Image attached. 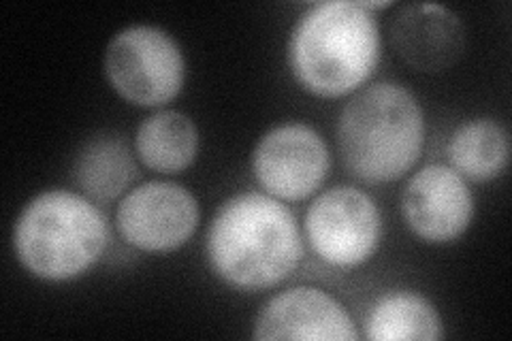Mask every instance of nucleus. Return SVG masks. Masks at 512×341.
I'll use <instances>...</instances> for the list:
<instances>
[{
    "instance_id": "1",
    "label": "nucleus",
    "mask_w": 512,
    "mask_h": 341,
    "mask_svg": "<svg viewBox=\"0 0 512 341\" xmlns=\"http://www.w3.org/2000/svg\"><path fill=\"white\" fill-rule=\"evenodd\" d=\"M299 224L282 201L267 192H239L220 207L205 237V256L229 288L261 292L297 271L303 258Z\"/></svg>"
},
{
    "instance_id": "2",
    "label": "nucleus",
    "mask_w": 512,
    "mask_h": 341,
    "mask_svg": "<svg viewBox=\"0 0 512 341\" xmlns=\"http://www.w3.org/2000/svg\"><path fill=\"white\" fill-rule=\"evenodd\" d=\"M382 56L376 15L352 0L312 5L288 39V67L297 84L318 99L359 92Z\"/></svg>"
},
{
    "instance_id": "3",
    "label": "nucleus",
    "mask_w": 512,
    "mask_h": 341,
    "mask_svg": "<svg viewBox=\"0 0 512 341\" xmlns=\"http://www.w3.org/2000/svg\"><path fill=\"white\" fill-rule=\"evenodd\" d=\"M425 135L419 99L393 81L355 92L335 126L346 171L367 186L393 184L408 175L425 150Z\"/></svg>"
},
{
    "instance_id": "4",
    "label": "nucleus",
    "mask_w": 512,
    "mask_h": 341,
    "mask_svg": "<svg viewBox=\"0 0 512 341\" xmlns=\"http://www.w3.org/2000/svg\"><path fill=\"white\" fill-rule=\"evenodd\" d=\"M11 243L18 263L37 280L73 282L105 256L109 224L86 194L54 188L24 205Z\"/></svg>"
},
{
    "instance_id": "5",
    "label": "nucleus",
    "mask_w": 512,
    "mask_h": 341,
    "mask_svg": "<svg viewBox=\"0 0 512 341\" xmlns=\"http://www.w3.org/2000/svg\"><path fill=\"white\" fill-rule=\"evenodd\" d=\"M109 86L126 103L137 107H163L186 84V58L167 30L135 24L111 37L105 50Z\"/></svg>"
},
{
    "instance_id": "6",
    "label": "nucleus",
    "mask_w": 512,
    "mask_h": 341,
    "mask_svg": "<svg viewBox=\"0 0 512 341\" xmlns=\"http://www.w3.org/2000/svg\"><path fill=\"white\" fill-rule=\"evenodd\" d=\"M382 231L378 203L357 186H333L320 192L303 218L310 250L333 269H357L372 261Z\"/></svg>"
},
{
    "instance_id": "7",
    "label": "nucleus",
    "mask_w": 512,
    "mask_h": 341,
    "mask_svg": "<svg viewBox=\"0 0 512 341\" xmlns=\"http://www.w3.org/2000/svg\"><path fill=\"white\" fill-rule=\"evenodd\" d=\"M331 171L325 139L301 122L278 124L259 139L252 152V173L278 201H306L323 188Z\"/></svg>"
},
{
    "instance_id": "8",
    "label": "nucleus",
    "mask_w": 512,
    "mask_h": 341,
    "mask_svg": "<svg viewBox=\"0 0 512 341\" xmlns=\"http://www.w3.org/2000/svg\"><path fill=\"white\" fill-rule=\"evenodd\" d=\"M201 222L199 201L173 182H143L128 190L116 209V229L128 246L167 254L195 237Z\"/></svg>"
},
{
    "instance_id": "9",
    "label": "nucleus",
    "mask_w": 512,
    "mask_h": 341,
    "mask_svg": "<svg viewBox=\"0 0 512 341\" xmlns=\"http://www.w3.org/2000/svg\"><path fill=\"white\" fill-rule=\"evenodd\" d=\"M476 214L474 194L448 165H427L402 190V216L414 237L431 246L453 243L470 229Z\"/></svg>"
},
{
    "instance_id": "10",
    "label": "nucleus",
    "mask_w": 512,
    "mask_h": 341,
    "mask_svg": "<svg viewBox=\"0 0 512 341\" xmlns=\"http://www.w3.org/2000/svg\"><path fill=\"white\" fill-rule=\"evenodd\" d=\"M254 339H314V341H355L359 331L355 320L327 290L316 286H295L271 297L254 320Z\"/></svg>"
},
{
    "instance_id": "11",
    "label": "nucleus",
    "mask_w": 512,
    "mask_h": 341,
    "mask_svg": "<svg viewBox=\"0 0 512 341\" xmlns=\"http://www.w3.org/2000/svg\"><path fill=\"white\" fill-rule=\"evenodd\" d=\"M391 35L399 58L421 73L451 69L466 47V28L459 15L436 3L402 7Z\"/></svg>"
},
{
    "instance_id": "12",
    "label": "nucleus",
    "mask_w": 512,
    "mask_h": 341,
    "mask_svg": "<svg viewBox=\"0 0 512 341\" xmlns=\"http://www.w3.org/2000/svg\"><path fill=\"white\" fill-rule=\"evenodd\" d=\"M135 156L118 135L92 137L75 156V184L96 205L114 203L139 177Z\"/></svg>"
},
{
    "instance_id": "13",
    "label": "nucleus",
    "mask_w": 512,
    "mask_h": 341,
    "mask_svg": "<svg viewBox=\"0 0 512 341\" xmlns=\"http://www.w3.org/2000/svg\"><path fill=\"white\" fill-rule=\"evenodd\" d=\"M135 154L150 171L178 175L197 160L199 128L182 111H156L137 128Z\"/></svg>"
},
{
    "instance_id": "14",
    "label": "nucleus",
    "mask_w": 512,
    "mask_h": 341,
    "mask_svg": "<svg viewBox=\"0 0 512 341\" xmlns=\"http://www.w3.org/2000/svg\"><path fill=\"white\" fill-rule=\"evenodd\" d=\"M446 156L466 182L487 184L498 180L510 162V137L506 128L491 118H476L455 128L448 139Z\"/></svg>"
},
{
    "instance_id": "15",
    "label": "nucleus",
    "mask_w": 512,
    "mask_h": 341,
    "mask_svg": "<svg viewBox=\"0 0 512 341\" xmlns=\"http://www.w3.org/2000/svg\"><path fill=\"white\" fill-rule=\"evenodd\" d=\"M442 316L421 292L393 290L376 299L365 318V337L370 341H438Z\"/></svg>"
}]
</instances>
